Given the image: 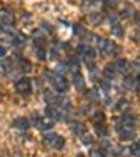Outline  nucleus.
<instances>
[{"label":"nucleus","instance_id":"f257e3e1","mask_svg":"<svg viewBox=\"0 0 140 157\" xmlns=\"http://www.w3.org/2000/svg\"><path fill=\"white\" fill-rule=\"evenodd\" d=\"M46 76H48V78H49V83L52 84V87L55 88L58 93L63 94V93L67 91L69 82L66 80V77L63 75L56 73V72H48V73H46Z\"/></svg>","mask_w":140,"mask_h":157},{"label":"nucleus","instance_id":"f03ea898","mask_svg":"<svg viewBox=\"0 0 140 157\" xmlns=\"http://www.w3.org/2000/svg\"><path fill=\"white\" fill-rule=\"evenodd\" d=\"M44 143L51 146L52 149L55 150H62L63 147H65L66 142L60 135H56V133H45L44 136Z\"/></svg>","mask_w":140,"mask_h":157},{"label":"nucleus","instance_id":"7ed1b4c3","mask_svg":"<svg viewBox=\"0 0 140 157\" xmlns=\"http://www.w3.org/2000/svg\"><path fill=\"white\" fill-rule=\"evenodd\" d=\"M16 90L18 91L20 95L23 97H29L32 93V84H31V78L21 77L16 82Z\"/></svg>","mask_w":140,"mask_h":157},{"label":"nucleus","instance_id":"20e7f679","mask_svg":"<svg viewBox=\"0 0 140 157\" xmlns=\"http://www.w3.org/2000/svg\"><path fill=\"white\" fill-rule=\"evenodd\" d=\"M95 41H97V44H98L100 51H101L102 53H105V55H114V53H116L118 51H119V49H118V46L115 45L112 41H109V39L95 38Z\"/></svg>","mask_w":140,"mask_h":157},{"label":"nucleus","instance_id":"39448f33","mask_svg":"<svg viewBox=\"0 0 140 157\" xmlns=\"http://www.w3.org/2000/svg\"><path fill=\"white\" fill-rule=\"evenodd\" d=\"M0 21L3 24L11 25V23H13V13H11V10L7 9V7L0 10Z\"/></svg>","mask_w":140,"mask_h":157},{"label":"nucleus","instance_id":"423d86ee","mask_svg":"<svg viewBox=\"0 0 140 157\" xmlns=\"http://www.w3.org/2000/svg\"><path fill=\"white\" fill-rule=\"evenodd\" d=\"M13 126L20 129V131H27L31 125H29V121L27 118H16L13 121Z\"/></svg>","mask_w":140,"mask_h":157},{"label":"nucleus","instance_id":"0eeeda50","mask_svg":"<svg viewBox=\"0 0 140 157\" xmlns=\"http://www.w3.org/2000/svg\"><path fill=\"white\" fill-rule=\"evenodd\" d=\"M34 52H35L36 58L39 60H45L46 59V48H45V44H34Z\"/></svg>","mask_w":140,"mask_h":157},{"label":"nucleus","instance_id":"6e6552de","mask_svg":"<svg viewBox=\"0 0 140 157\" xmlns=\"http://www.w3.org/2000/svg\"><path fill=\"white\" fill-rule=\"evenodd\" d=\"M114 66H115V69H116V72H121V73H123V75H126V73L131 70L129 62L125 60V59H119L116 63H114Z\"/></svg>","mask_w":140,"mask_h":157},{"label":"nucleus","instance_id":"1a4fd4ad","mask_svg":"<svg viewBox=\"0 0 140 157\" xmlns=\"http://www.w3.org/2000/svg\"><path fill=\"white\" fill-rule=\"evenodd\" d=\"M73 83H74V87H76V90H77V91H83V90H84L85 83H84L83 76L80 75V72L76 73V75L73 76Z\"/></svg>","mask_w":140,"mask_h":157},{"label":"nucleus","instance_id":"9d476101","mask_svg":"<svg viewBox=\"0 0 140 157\" xmlns=\"http://www.w3.org/2000/svg\"><path fill=\"white\" fill-rule=\"evenodd\" d=\"M91 121H93V124L97 126V125H104L105 124V115H104V112H101V111H97V112H94L93 114V117H91Z\"/></svg>","mask_w":140,"mask_h":157},{"label":"nucleus","instance_id":"9b49d317","mask_svg":"<svg viewBox=\"0 0 140 157\" xmlns=\"http://www.w3.org/2000/svg\"><path fill=\"white\" fill-rule=\"evenodd\" d=\"M118 135L121 140H129L134 136V129H122V131H118Z\"/></svg>","mask_w":140,"mask_h":157},{"label":"nucleus","instance_id":"f8f14e48","mask_svg":"<svg viewBox=\"0 0 140 157\" xmlns=\"http://www.w3.org/2000/svg\"><path fill=\"white\" fill-rule=\"evenodd\" d=\"M115 75H116V69H115V66L112 65V63L107 65V67H105V70H104L105 80H112V78L115 77Z\"/></svg>","mask_w":140,"mask_h":157},{"label":"nucleus","instance_id":"ddd939ff","mask_svg":"<svg viewBox=\"0 0 140 157\" xmlns=\"http://www.w3.org/2000/svg\"><path fill=\"white\" fill-rule=\"evenodd\" d=\"M66 66L76 75V73H78V69H80V60H78V58H70Z\"/></svg>","mask_w":140,"mask_h":157},{"label":"nucleus","instance_id":"4468645a","mask_svg":"<svg viewBox=\"0 0 140 157\" xmlns=\"http://www.w3.org/2000/svg\"><path fill=\"white\" fill-rule=\"evenodd\" d=\"M72 131L76 136H83L85 133V126L81 124V122H74L72 126Z\"/></svg>","mask_w":140,"mask_h":157},{"label":"nucleus","instance_id":"2eb2a0df","mask_svg":"<svg viewBox=\"0 0 140 157\" xmlns=\"http://www.w3.org/2000/svg\"><path fill=\"white\" fill-rule=\"evenodd\" d=\"M27 38L24 34H16V35L13 36V39H11V44L16 46H23L24 44H25Z\"/></svg>","mask_w":140,"mask_h":157},{"label":"nucleus","instance_id":"dca6fc26","mask_svg":"<svg viewBox=\"0 0 140 157\" xmlns=\"http://www.w3.org/2000/svg\"><path fill=\"white\" fill-rule=\"evenodd\" d=\"M38 128L41 129V131H49V129H52L53 128V121L52 119H49V118H46V119H41Z\"/></svg>","mask_w":140,"mask_h":157},{"label":"nucleus","instance_id":"f3484780","mask_svg":"<svg viewBox=\"0 0 140 157\" xmlns=\"http://www.w3.org/2000/svg\"><path fill=\"white\" fill-rule=\"evenodd\" d=\"M18 65H20V69H21L23 72H25V73L31 72V67H32V66H31V63H29L27 59L18 56Z\"/></svg>","mask_w":140,"mask_h":157},{"label":"nucleus","instance_id":"a211bd4d","mask_svg":"<svg viewBox=\"0 0 140 157\" xmlns=\"http://www.w3.org/2000/svg\"><path fill=\"white\" fill-rule=\"evenodd\" d=\"M111 31H112V35L118 36V38H122V36L125 35V29L122 28L119 24H115V25H112Z\"/></svg>","mask_w":140,"mask_h":157},{"label":"nucleus","instance_id":"6ab92c4d","mask_svg":"<svg viewBox=\"0 0 140 157\" xmlns=\"http://www.w3.org/2000/svg\"><path fill=\"white\" fill-rule=\"evenodd\" d=\"M129 151H131L133 156H136V157H139V154H140V150H139V142H134V143H132V146L129 147Z\"/></svg>","mask_w":140,"mask_h":157},{"label":"nucleus","instance_id":"aec40b11","mask_svg":"<svg viewBox=\"0 0 140 157\" xmlns=\"http://www.w3.org/2000/svg\"><path fill=\"white\" fill-rule=\"evenodd\" d=\"M85 98L93 101V100H97L98 98V93L95 90H88V93H85Z\"/></svg>","mask_w":140,"mask_h":157},{"label":"nucleus","instance_id":"412c9836","mask_svg":"<svg viewBox=\"0 0 140 157\" xmlns=\"http://www.w3.org/2000/svg\"><path fill=\"white\" fill-rule=\"evenodd\" d=\"M39 122H41V118H39V115L38 114H31V122H29V125L38 126Z\"/></svg>","mask_w":140,"mask_h":157},{"label":"nucleus","instance_id":"4be33fe9","mask_svg":"<svg viewBox=\"0 0 140 157\" xmlns=\"http://www.w3.org/2000/svg\"><path fill=\"white\" fill-rule=\"evenodd\" d=\"M80 139H81V142H83L84 144H87V146H88V144H91V143H93V136H91V135L84 133L83 136H80Z\"/></svg>","mask_w":140,"mask_h":157},{"label":"nucleus","instance_id":"5701e85b","mask_svg":"<svg viewBox=\"0 0 140 157\" xmlns=\"http://www.w3.org/2000/svg\"><path fill=\"white\" fill-rule=\"evenodd\" d=\"M90 157H107V156H105V153L101 149H95V150L90 151Z\"/></svg>","mask_w":140,"mask_h":157},{"label":"nucleus","instance_id":"b1692460","mask_svg":"<svg viewBox=\"0 0 140 157\" xmlns=\"http://www.w3.org/2000/svg\"><path fill=\"white\" fill-rule=\"evenodd\" d=\"M51 58H52V59H59V52H58V49H56V46H53V48H52Z\"/></svg>","mask_w":140,"mask_h":157},{"label":"nucleus","instance_id":"393cba45","mask_svg":"<svg viewBox=\"0 0 140 157\" xmlns=\"http://www.w3.org/2000/svg\"><path fill=\"white\" fill-rule=\"evenodd\" d=\"M7 55V49L4 46H0V58H4Z\"/></svg>","mask_w":140,"mask_h":157},{"label":"nucleus","instance_id":"a878e982","mask_svg":"<svg viewBox=\"0 0 140 157\" xmlns=\"http://www.w3.org/2000/svg\"><path fill=\"white\" fill-rule=\"evenodd\" d=\"M3 73H4V67L0 65V76H3Z\"/></svg>","mask_w":140,"mask_h":157},{"label":"nucleus","instance_id":"bb28decb","mask_svg":"<svg viewBox=\"0 0 140 157\" xmlns=\"http://www.w3.org/2000/svg\"><path fill=\"white\" fill-rule=\"evenodd\" d=\"M77 157H84V156H83V154L80 153V154H77Z\"/></svg>","mask_w":140,"mask_h":157}]
</instances>
